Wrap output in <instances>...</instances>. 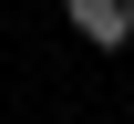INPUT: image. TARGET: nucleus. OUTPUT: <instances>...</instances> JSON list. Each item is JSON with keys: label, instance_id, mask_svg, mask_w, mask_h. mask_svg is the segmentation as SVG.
<instances>
[{"label": "nucleus", "instance_id": "f257e3e1", "mask_svg": "<svg viewBox=\"0 0 134 124\" xmlns=\"http://www.w3.org/2000/svg\"><path fill=\"white\" fill-rule=\"evenodd\" d=\"M72 21H83L103 52H124V41H134V31H124V0H72Z\"/></svg>", "mask_w": 134, "mask_h": 124}]
</instances>
